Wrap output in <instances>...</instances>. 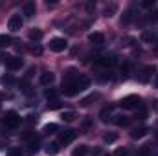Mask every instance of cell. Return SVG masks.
Here are the masks:
<instances>
[{
  "mask_svg": "<svg viewBox=\"0 0 158 156\" xmlns=\"http://www.w3.org/2000/svg\"><path fill=\"white\" fill-rule=\"evenodd\" d=\"M142 105V97L140 96H127L119 101V107L121 109H127V110H134Z\"/></svg>",
  "mask_w": 158,
  "mask_h": 156,
  "instance_id": "6da1fadb",
  "label": "cell"
},
{
  "mask_svg": "<svg viewBox=\"0 0 158 156\" xmlns=\"http://www.w3.org/2000/svg\"><path fill=\"white\" fill-rule=\"evenodd\" d=\"M20 121H22V117L19 116L17 112H7L4 116V119H2V125L7 127V129H17L20 125Z\"/></svg>",
  "mask_w": 158,
  "mask_h": 156,
  "instance_id": "7a4b0ae2",
  "label": "cell"
},
{
  "mask_svg": "<svg viewBox=\"0 0 158 156\" xmlns=\"http://www.w3.org/2000/svg\"><path fill=\"white\" fill-rule=\"evenodd\" d=\"M155 74H156V66H155V64H147V66H143V68H142V72H140L138 79H140L142 83H149V81L153 79Z\"/></svg>",
  "mask_w": 158,
  "mask_h": 156,
  "instance_id": "3957f363",
  "label": "cell"
},
{
  "mask_svg": "<svg viewBox=\"0 0 158 156\" xmlns=\"http://www.w3.org/2000/svg\"><path fill=\"white\" fill-rule=\"evenodd\" d=\"M66 46H68V42H66V39H63V37H55V39L50 40V50H52V51H55V53L64 51V50H66Z\"/></svg>",
  "mask_w": 158,
  "mask_h": 156,
  "instance_id": "277c9868",
  "label": "cell"
},
{
  "mask_svg": "<svg viewBox=\"0 0 158 156\" xmlns=\"http://www.w3.org/2000/svg\"><path fill=\"white\" fill-rule=\"evenodd\" d=\"M76 136H77V132H76V130H72V129H68V130L61 132V134H59V145H68L70 142H74V140H76Z\"/></svg>",
  "mask_w": 158,
  "mask_h": 156,
  "instance_id": "5b68a950",
  "label": "cell"
},
{
  "mask_svg": "<svg viewBox=\"0 0 158 156\" xmlns=\"http://www.w3.org/2000/svg\"><path fill=\"white\" fill-rule=\"evenodd\" d=\"M7 28H9L11 31H19V30L22 28V17H20V15H11L9 20H7Z\"/></svg>",
  "mask_w": 158,
  "mask_h": 156,
  "instance_id": "8992f818",
  "label": "cell"
},
{
  "mask_svg": "<svg viewBox=\"0 0 158 156\" xmlns=\"http://www.w3.org/2000/svg\"><path fill=\"white\" fill-rule=\"evenodd\" d=\"M6 64H7V68H9V70H20L24 63H22V59H20V57H9V61H7Z\"/></svg>",
  "mask_w": 158,
  "mask_h": 156,
  "instance_id": "52a82bcc",
  "label": "cell"
},
{
  "mask_svg": "<svg viewBox=\"0 0 158 156\" xmlns=\"http://www.w3.org/2000/svg\"><path fill=\"white\" fill-rule=\"evenodd\" d=\"M39 81H40V84H42V86H50V84L55 81V76H53L52 72H44V74H40Z\"/></svg>",
  "mask_w": 158,
  "mask_h": 156,
  "instance_id": "ba28073f",
  "label": "cell"
},
{
  "mask_svg": "<svg viewBox=\"0 0 158 156\" xmlns=\"http://www.w3.org/2000/svg\"><path fill=\"white\" fill-rule=\"evenodd\" d=\"M114 57H98V59H94V64H98V66H110V64H114Z\"/></svg>",
  "mask_w": 158,
  "mask_h": 156,
  "instance_id": "9c48e42d",
  "label": "cell"
},
{
  "mask_svg": "<svg viewBox=\"0 0 158 156\" xmlns=\"http://www.w3.org/2000/svg\"><path fill=\"white\" fill-rule=\"evenodd\" d=\"M147 132H149L147 127H138V129H134V130L131 132V138H132V140H140V138H143Z\"/></svg>",
  "mask_w": 158,
  "mask_h": 156,
  "instance_id": "30bf717a",
  "label": "cell"
},
{
  "mask_svg": "<svg viewBox=\"0 0 158 156\" xmlns=\"http://www.w3.org/2000/svg\"><path fill=\"white\" fill-rule=\"evenodd\" d=\"M88 40H90L94 46H101V44L105 42V37H103V33H90V35H88Z\"/></svg>",
  "mask_w": 158,
  "mask_h": 156,
  "instance_id": "8fae6325",
  "label": "cell"
},
{
  "mask_svg": "<svg viewBox=\"0 0 158 156\" xmlns=\"http://www.w3.org/2000/svg\"><path fill=\"white\" fill-rule=\"evenodd\" d=\"M35 11H37V7H35V4H33V2L24 4V17H26V18H31V17L35 15Z\"/></svg>",
  "mask_w": 158,
  "mask_h": 156,
  "instance_id": "7c38bea8",
  "label": "cell"
},
{
  "mask_svg": "<svg viewBox=\"0 0 158 156\" xmlns=\"http://www.w3.org/2000/svg\"><path fill=\"white\" fill-rule=\"evenodd\" d=\"M59 151H61V147H59V142H57V143H50V145L46 147V154H48V156L59 154Z\"/></svg>",
  "mask_w": 158,
  "mask_h": 156,
  "instance_id": "4fadbf2b",
  "label": "cell"
},
{
  "mask_svg": "<svg viewBox=\"0 0 158 156\" xmlns=\"http://www.w3.org/2000/svg\"><path fill=\"white\" fill-rule=\"evenodd\" d=\"M39 153V142L35 140V142H30V145H28V149H26V154L33 156Z\"/></svg>",
  "mask_w": 158,
  "mask_h": 156,
  "instance_id": "5bb4252c",
  "label": "cell"
},
{
  "mask_svg": "<svg viewBox=\"0 0 158 156\" xmlns=\"http://www.w3.org/2000/svg\"><path fill=\"white\" fill-rule=\"evenodd\" d=\"M112 116V107H105L101 112H99V117H101V121H109Z\"/></svg>",
  "mask_w": 158,
  "mask_h": 156,
  "instance_id": "9a60e30c",
  "label": "cell"
},
{
  "mask_svg": "<svg viewBox=\"0 0 158 156\" xmlns=\"http://www.w3.org/2000/svg\"><path fill=\"white\" fill-rule=\"evenodd\" d=\"M114 123L118 125V127H127L129 123H131V119L125 116H114Z\"/></svg>",
  "mask_w": 158,
  "mask_h": 156,
  "instance_id": "2e32d148",
  "label": "cell"
},
{
  "mask_svg": "<svg viewBox=\"0 0 158 156\" xmlns=\"http://www.w3.org/2000/svg\"><path fill=\"white\" fill-rule=\"evenodd\" d=\"M96 99H99V94H90L88 97H85V99H81V107H88L92 101H96Z\"/></svg>",
  "mask_w": 158,
  "mask_h": 156,
  "instance_id": "e0dca14e",
  "label": "cell"
},
{
  "mask_svg": "<svg viewBox=\"0 0 158 156\" xmlns=\"http://www.w3.org/2000/svg\"><path fill=\"white\" fill-rule=\"evenodd\" d=\"M0 83H2V86L9 88V86H13V84H15V79H13L11 76H9V74H7V76H2V79H0Z\"/></svg>",
  "mask_w": 158,
  "mask_h": 156,
  "instance_id": "ac0fdd59",
  "label": "cell"
},
{
  "mask_svg": "<svg viewBox=\"0 0 158 156\" xmlns=\"http://www.w3.org/2000/svg\"><path fill=\"white\" fill-rule=\"evenodd\" d=\"M86 153H88V147L86 145H79V147H76L72 151V156H85Z\"/></svg>",
  "mask_w": 158,
  "mask_h": 156,
  "instance_id": "d6986e66",
  "label": "cell"
},
{
  "mask_svg": "<svg viewBox=\"0 0 158 156\" xmlns=\"http://www.w3.org/2000/svg\"><path fill=\"white\" fill-rule=\"evenodd\" d=\"M61 119L70 123V121H74V119H76V112H72V110H66V112H63V114H61Z\"/></svg>",
  "mask_w": 158,
  "mask_h": 156,
  "instance_id": "ffe728a7",
  "label": "cell"
},
{
  "mask_svg": "<svg viewBox=\"0 0 158 156\" xmlns=\"http://www.w3.org/2000/svg\"><path fill=\"white\" fill-rule=\"evenodd\" d=\"M132 18H134V11L129 9V11H125V15H123V18H121V24H129Z\"/></svg>",
  "mask_w": 158,
  "mask_h": 156,
  "instance_id": "44dd1931",
  "label": "cell"
},
{
  "mask_svg": "<svg viewBox=\"0 0 158 156\" xmlns=\"http://www.w3.org/2000/svg\"><path fill=\"white\" fill-rule=\"evenodd\" d=\"M30 39H31V40H40V39H42V31L37 30V28H33V30L30 31Z\"/></svg>",
  "mask_w": 158,
  "mask_h": 156,
  "instance_id": "7402d4cb",
  "label": "cell"
},
{
  "mask_svg": "<svg viewBox=\"0 0 158 156\" xmlns=\"http://www.w3.org/2000/svg\"><path fill=\"white\" fill-rule=\"evenodd\" d=\"M11 42H13V40H11L9 35H0V48H7Z\"/></svg>",
  "mask_w": 158,
  "mask_h": 156,
  "instance_id": "603a6c76",
  "label": "cell"
},
{
  "mask_svg": "<svg viewBox=\"0 0 158 156\" xmlns=\"http://www.w3.org/2000/svg\"><path fill=\"white\" fill-rule=\"evenodd\" d=\"M147 20H149L151 24H158V9H153V11L147 15Z\"/></svg>",
  "mask_w": 158,
  "mask_h": 156,
  "instance_id": "cb8c5ba5",
  "label": "cell"
},
{
  "mask_svg": "<svg viewBox=\"0 0 158 156\" xmlns=\"http://www.w3.org/2000/svg\"><path fill=\"white\" fill-rule=\"evenodd\" d=\"M7 156H24V151H22L20 147H11V149L7 151Z\"/></svg>",
  "mask_w": 158,
  "mask_h": 156,
  "instance_id": "d4e9b609",
  "label": "cell"
},
{
  "mask_svg": "<svg viewBox=\"0 0 158 156\" xmlns=\"http://www.w3.org/2000/svg\"><path fill=\"white\" fill-rule=\"evenodd\" d=\"M55 130H57V125H55V123H48V125H44V129H42L44 134H52V132H55Z\"/></svg>",
  "mask_w": 158,
  "mask_h": 156,
  "instance_id": "484cf974",
  "label": "cell"
},
{
  "mask_svg": "<svg viewBox=\"0 0 158 156\" xmlns=\"http://www.w3.org/2000/svg\"><path fill=\"white\" fill-rule=\"evenodd\" d=\"M44 96H46L48 99H52V101H53V99H57V92H55L53 88H46V92H44Z\"/></svg>",
  "mask_w": 158,
  "mask_h": 156,
  "instance_id": "4316f807",
  "label": "cell"
},
{
  "mask_svg": "<svg viewBox=\"0 0 158 156\" xmlns=\"http://www.w3.org/2000/svg\"><path fill=\"white\" fill-rule=\"evenodd\" d=\"M19 84H20V88H22V92H24V94H31V86H30L26 81H20Z\"/></svg>",
  "mask_w": 158,
  "mask_h": 156,
  "instance_id": "83f0119b",
  "label": "cell"
},
{
  "mask_svg": "<svg viewBox=\"0 0 158 156\" xmlns=\"http://www.w3.org/2000/svg\"><path fill=\"white\" fill-rule=\"evenodd\" d=\"M114 11H116V4H110V6L105 7V15H107V17H112Z\"/></svg>",
  "mask_w": 158,
  "mask_h": 156,
  "instance_id": "f1b7e54d",
  "label": "cell"
},
{
  "mask_svg": "<svg viewBox=\"0 0 158 156\" xmlns=\"http://www.w3.org/2000/svg\"><path fill=\"white\" fill-rule=\"evenodd\" d=\"M129 72H131V63H123V64H121V74H123V77H127Z\"/></svg>",
  "mask_w": 158,
  "mask_h": 156,
  "instance_id": "f546056e",
  "label": "cell"
},
{
  "mask_svg": "<svg viewBox=\"0 0 158 156\" xmlns=\"http://www.w3.org/2000/svg\"><path fill=\"white\" fill-rule=\"evenodd\" d=\"M112 76H110V72H103V76H98V81H101V83H105V81H110Z\"/></svg>",
  "mask_w": 158,
  "mask_h": 156,
  "instance_id": "4dcf8cb0",
  "label": "cell"
},
{
  "mask_svg": "<svg viewBox=\"0 0 158 156\" xmlns=\"http://www.w3.org/2000/svg\"><path fill=\"white\" fill-rule=\"evenodd\" d=\"M59 107H61V103H59L57 99H53V101H50V103H48V109H50V110H57Z\"/></svg>",
  "mask_w": 158,
  "mask_h": 156,
  "instance_id": "1f68e13d",
  "label": "cell"
},
{
  "mask_svg": "<svg viewBox=\"0 0 158 156\" xmlns=\"http://www.w3.org/2000/svg\"><path fill=\"white\" fill-rule=\"evenodd\" d=\"M103 140H105L107 143H114V142L118 140V136H116V134H105V138H103Z\"/></svg>",
  "mask_w": 158,
  "mask_h": 156,
  "instance_id": "d6a6232c",
  "label": "cell"
},
{
  "mask_svg": "<svg viewBox=\"0 0 158 156\" xmlns=\"http://www.w3.org/2000/svg\"><path fill=\"white\" fill-rule=\"evenodd\" d=\"M22 138H24V140H31V138H35V132H31V130H26V132L22 134Z\"/></svg>",
  "mask_w": 158,
  "mask_h": 156,
  "instance_id": "836d02e7",
  "label": "cell"
},
{
  "mask_svg": "<svg viewBox=\"0 0 158 156\" xmlns=\"http://www.w3.org/2000/svg\"><path fill=\"white\" fill-rule=\"evenodd\" d=\"M136 117H138V119H145V117H147V110H145V109H140V112L136 114Z\"/></svg>",
  "mask_w": 158,
  "mask_h": 156,
  "instance_id": "e575fe53",
  "label": "cell"
},
{
  "mask_svg": "<svg viewBox=\"0 0 158 156\" xmlns=\"http://www.w3.org/2000/svg\"><path fill=\"white\" fill-rule=\"evenodd\" d=\"M127 154H129V151H127L125 147H123V149H118V151L114 153V156H127Z\"/></svg>",
  "mask_w": 158,
  "mask_h": 156,
  "instance_id": "d590c367",
  "label": "cell"
},
{
  "mask_svg": "<svg viewBox=\"0 0 158 156\" xmlns=\"http://www.w3.org/2000/svg\"><path fill=\"white\" fill-rule=\"evenodd\" d=\"M142 6H143V7H153V6H155V0H143Z\"/></svg>",
  "mask_w": 158,
  "mask_h": 156,
  "instance_id": "8d00e7d4",
  "label": "cell"
},
{
  "mask_svg": "<svg viewBox=\"0 0 158 156\" xmlns=\"http://www.w3.org/2000/svg\"><path fill=\"white\" fill-rule=\"evenodd\" d=\"M26 119H28V121H30V123H35V121H37V119H39V116H37V114H30V116L26 117Z\"/></svg>",
  "mask_w": 158,
  "mask_h": 156,
  "instance_id": "74e56055",
  "label": "cell"
},
{
  "mask_svg": "<svg viewBox=\"0 0 158 156\" xmlns=\"http://www.w3.org/2000/svg\"><path fill=\"white\" fill-rule=\"evenodd\" d=\"M90 125H92V119H85V121H83V127H85V129H88Z\"/></svg>",
  "mask_w": 158,
  "mask_h": 156,
  "instance_id": "f35d334b",
  "label": "cell"
},
{
  "mask_svg": "<svg viewBox=\"0 0 158 156\" xmlns=\"http://www.w3.org/2000/svg\"><path fill=\"white\" fill-rule=\"evenodd\" d=\"M156 86H158V77H156Z\"/></svg>",
  "mask_w": 158,
  "mask_h": 156,
  "instance_id": "ab89813d",
  "label": "cell"
},
{
  "mask_svg": "<svg viewBox=\"0 0 158 156\" xmlns=\"http://www.w3.org/2000/svg\"><path fill=\"white\" fill-rule=\"evenodd\" d=\"M156 138H158V130H156Z\"/></svg>",
  "mask_w": 158,
  "mask_h": 156,
  "instance_id": "60d3db41",
  "label": "cell"
},
{
  "mask_svg": "<svg viewBox=\"0 0 158 156\" xmlns=\"http://www.w3.org/2000/svg\"><path fill=\"white\" fill-rule=\"evenodd\" d=\"M156 50H158V42H156Z\"/></svg>",
  "mask_w": 158,
  "mask_h": 156,
  "instance_id": "b9f144b4",
  "label": "cell"
}]
</instances>
